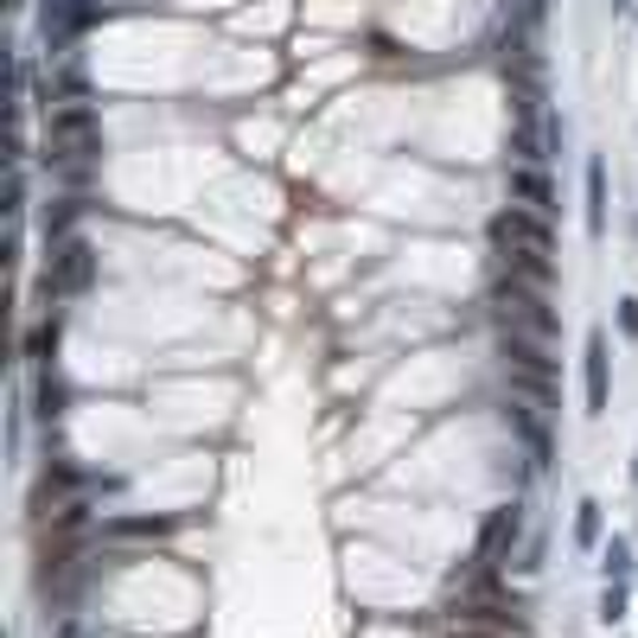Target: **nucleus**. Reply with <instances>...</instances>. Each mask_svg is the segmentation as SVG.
I'll use <instances>...</instances> for the list:
<instances>
[{
    "mask_svg": "<svg viewBox=\"0 0 638 638\" xmlns=\"http://www.w3.org/2000/svg\"><path fill=\"white\" fill-rule=\"evenodd\" d=\"M498 269H505V275L536 281V287H556V262H549L543 250H498Z\"/></svg>",
    "mask_w": 638,
    "mask_h": 638,
    "instance_id": "11",
    "label": "nucleus"
},
{
    "mask_svg": "<svg viewBox=\"0 0 638 638\" xmlns=\"http://www.w3.org/2000/svg\"><path fill=\"white\" fill-rule=\"evenodd\" d=\"M505 185H510V204H530V211H543V217L556 211V185H549L543 166H510Z\"/></svg>",
    "mask_w": 638,
    "mask_h": 638,
    "instance_id": "9",
    "label": "nucleus"
},
{
    "mask_svg": "<svg viewBox=\"0 0 638 638\" xmlns=\"http://www.w3.org/2000/svg\"><path fill=\"white\" fill-rule=\"evenodd\" d=\"M517 568H524V575L543 568V536H524V561H517Z\"/></svg>",
    "mask_w": 638,
    "mask_h": 638,
    "instance_id": "18",
    "label": "nucleus"
},
{
    "mask_svg": "<svg viewBox=\"0 0 638 638\" xmlns=\"http://www.w3.org/2000/svg\"><path fill=\"white\" fill-rule=\"evenodd\" d=\"M498 415H505V428L517 434V440H524V454H530V466H536V473H543L556 447H549V428H543V422H536V415H530V403H505V408H498Z\"/></svg>",
    "mask_w": 638,
    "mask_h": 638,
    "instance_id": "8",
    "label": "nucleus"
},
{
    "mask_svg": "<svg viewBox=\"0 0 638 638\" xmlns=\"http://www.w3.org/2000/svg\"><path fill=\"white\" fill-rule=\"evenodd\" d=\"M632 236H638V217H632Z\"/></svg>",
    "mask_w": 638,
    "mask_h": 638,
    "instance_id": "23",
    "label": "nucleus"
},
{
    "mask_svg": "<svg viewBox=\"0 0 638 638\" xmlns=\"http://www.w3.org/2000/svg\"><path fill=\"white\" fill-rule=\"evenodd\" d=\"M64 408H71V383L58 377V364H45L39 383H32V415H39V422H58Z\"/></svg>",
    "mask_w": 638,
    "mask_h": 638,
    "instance_id": "10",
    "label": "nucleus"
},
{
    "mask_svg": "<svg viewBox=\"0 0 638 638\" xmlns=\"http://www.w3.org/2000/svg\"><path fill=\"white\" fill-rule=\"evenodd\" d=\"M97 148H102V115L90 102L51 109V160H90Z\"/></svg>",
    "mask_w": 638,
    "mask_h": 638,
    "instance_id": "2",
    "label": "nucleus"
},
{
    "mask_svg": "<svg viewBox=\"0 0 638 638\" xmlns=\"http://www.w3.org/2000/svg\"><path fill=\"white\" fill-rule=\"evenodd\" d=\"M185 517H102L97 536H173Z\"/></svg>",
    "mask_w": 638,
    "mask_h": 638,
    "instance_id": "13",
    "label": "nucleus"
},
{
    "mask_svg": "<svg viewBox=\"0 0 638 638\" xmlns=\"http://www.w3.org/2000/svg\"><path fill=\"white\" fill-rule=\"evenodd\" d=\"M587 236H594V243L607 236V160H600V153L587 160Z\"/></svg>",
    "mask_w": 638,
    "mask_h": 638,
    "instance_id": "12",
    "label": "nucleus"
},
{
    "mask_svg": "<svg viewBox=\"0 0 638 638\" xmlns=\"http://www.w3.org/2000/svg\"><path fill=\"white\" fill-rule=\"evenodd\" d=\"M581 396H587V415H607V403H612V345H607L600 326L587 332V345H581Z\"/></svg>",
    "mask_w": 638,
    "mask_h": 638,
    "instance_id": "6",
    "label": "nucleus"
},
{
    "mask_svg": "<svg viewBox=\"0 0 638 638\" xmlns=\"http://www.w3.org/2000/svg\"><path fill=\"white\" fill-rule=\"evenodd\" d=\"M626 619V581H607L600 587V626H619Z\"/></svg>",
    "mask_w": 638,
    "mask_h": 638,
    "instance_id": "17",
    "label": "nucleus"
},
{
    "mask_svg": "<svg viewBox=\"0 0 638 638\" xmlns=\"http://www.w3.org/2000/svg\"><path fill=\"white\" fill-rule=\"evenodd\" d=\"M524 530H530V510H524V498H505L498 510H485L479 524V543H473V561H510V549L524 543Z\"/></svg>",
    "mask_w": 638,
    "mask_h": 638,
    "instance_id": "4",
    "label": "nucleus"
},
{
    "mask_svg": "<svg viewBox=\"0 0 638 638\" xmlns=\"http://www.w3.org/2000/svg\"><path fill=\"white\" fill-rule=\"evenodd\" d=\"M51 352H58V320H39V326L26 332V364H32V371H45Z\"/></svg>",
    "mask_w": 638,
    "mask_h": 638,
    "instance_id": "15",
    "label": "nucleus"
},
{
    "mask_svg": "<svg viewBox=\"0 0 638 638\" xmlns=\"http://www.w3.org/2000/svg\"><path fill=\"white\" fill-rule=\"evenodd\" d=\"M600 568H607V581H626V575H632V543H626V536L600 543Z\"/></svg>",
    "mask_w": 638,
    "mask_h": 638,
    "instance_id": "16",
    "label": "nucleus"
},
{
    "mask_svg": "<svg viewBox=\"0 0 638 638\" xmlns=\"http://www.w3.org/2000/svg\"><path fill=\"white\" fill-rule=\"evenodd\" d=\"M498 357H505V371H524V377H549V383H556V357H549V338H536V332L498 326Z\"/></svg>",
    "mask_w": 638,
    "mask_h": 638,
    "instance_id": "7",
    "label": "nucleus"
},
{
    "mask_svg": "<svg viewBox=\"0 0 638 638\" xmlns=\"http://www.w3.org/2000/svg\"><path fill=\"white\" fill-rule=\"evenodd\" d=\"M632 485H638V454H632Z\"/></svg>",
    "mask_w": 638,
    "mask_h": 638,
    "instance_id": "22",
    "label": "nucleus"
},
{
    "mask_svg": "<svg viewBox=\"0 0 638 638\" xmlns=\"http://www.w3.org/2000/svg\"><path fill=\"white\" fill-rule=\"evenodd\" d=\"M600 536H607L600 498H581V505H575V549H600Z\"/></svg>",
    "mask_w": 638,
    "mask_h": 638,
    "instance_id": "14",
    "label": "nucleus"
},
{
    "mask_svg": "<svg viewBox=\"0 0 638 638\" xmlns=\"http://www.w3.org/2000/svg\"><path fill=\"white\" fill-rule=\"evenodd\" d=\"M619 332H626V338H638V301H619Z\"/></svg>",
    "mask_w": 638,
    "mask_h": 638,
    "instance_id": "19",
    "label": "nucleus"
},
{
    "mask_svg": "<svg viewBox=\"0 0 638 638\" xmlns=\"http://www.w3.org/2000/svg\"><path fill=\"white\" fill-rule=\"evenodd\" d=\"M492 313H498V326H517V332H536V338H556L561 313L549 306V287H536L524 275H505L492 281Z\"/></svg>",
    "mask_w": 638,
    "mask_h": 638,
    "instance_id": "1",
    "label": "nucleus"
},
{
    "mask_svg": "<svg viewBox=\"0 0 638 638\" xmlns=\"http://www.w3.org/2000/svg\"><path fill=\"white\" fill-rule=\"evenodd\" d=\"M447 638H510V632H492V626H447Z\"/></svg>",
    "mask_w": 638,
    "mask_h": 638,
    "instance_id": "20",
    "label": "nucleus"
},
{
    "mask_svg": "<svg viewBox=\"0 0 638 638\" xmlns=\"http://www.w3.org/2000/svg\"><path fill=\"white\" fill-rule=\"evenodd\" d=\"M97 287V250L83 236H58L51 243V262H45V294H90Z\"/></svg>",
    "mask_w": 638,
    "mask_h": 638,
    "instance_id": "3",
    "label": "nucleus"
},
{
    "mask_svg": "<svg viewBox=\"0 0 638 638\" xmlns=\"http://www.w3.org/2000/svg\"><path fill=\"white\" fill-rule=\"evenodd\" d=\"M612 7H619V13H632V7H638V0H612Z\"/></svg>",
    "mask_w": 638,
    "mask_h": 638,
    "instance_id": "21",
    "label": "nucleus"
},
{
    "mask_svg": "<svg viewBox=\"0 0 638 638\" xmlns=\"http://www.w3.org/2000/svg\"><path fill=\"white\" fill-rule=\"evenodd\" d=\"M492 243H498V250H543V255H556L549 217L530 211V204H505V211L492 217Z\"/></svg>",
    "mask_w": 638,
    "mask_h": 638,
    "instance_id": "5",
    "label": "nucleus"
}]
</instances>
